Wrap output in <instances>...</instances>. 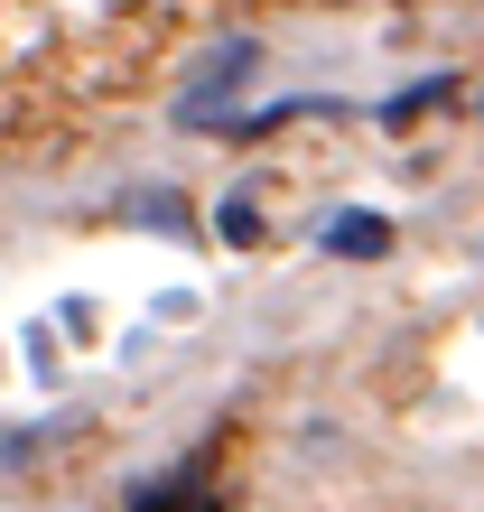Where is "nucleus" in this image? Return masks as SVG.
Segmentation results:
<instances>
[{
	"label": "nucleus",
	"instance_id": "obj_1",
	"mask_svg": "<svg viewBox=\"0 0 484 512\" xmlns=\"http://www.w3.org/2000/svg\"><path fill=\"white\" fill-rule=\"evenodd\" d=\"M261 66V38H224V47H205V66L187 75V94H177V122L205 131V122H224V103L242 94V75Z\"/></svg>",
	"mask_w": 484,
	"mask_h": 512
},
{
	"label": "nucleus",
	"instance_id": "obj_2",
	"mask_svg": "<svg viewBox=\"0 0 484 512\" xmlns=\"http://www.w3.org/2000/svg\"><path fill=\"white\" fill-rule=\"evenodd\" d=\"M326 252L373 261V252H391V224H382V215H336V224H326Z\"/></svg>",
	"mask_w": 484,
	"mask_h": 512
},
{
	"label": "nucleus",
	"instance_id": "obj_3",
	"mask_svg": "<svg viewBox=\"0 0 484 512\" xmlns=\"http://www.w3.org/2000/svg\"><path fill=\"white\" fill-rule=\"evenodd\" d=\"M447 94H457V75H429V84H419V94H401V103H382V122H391V131H410V112H438Z\"/></svg>",
	"mask_w": 484,
	"mask_h": 512
},
{
	"label": "nucleus",
	"instance_id": "obj_4",
	"mask_svg": "<svg viewBox=\"0 0 484 512\" xmlns=\"http://www.w3.org/2000/svg\"><path fill=\"white\" fill-rule=\"evenodd\" d=\"M121 215H140L149 233H187V205L177 196H121Z\"/></svg>",
	"mask_w": 484,
	"mask_h": 512
},
{
	"label": "nucleus",
	"instance_id": "obj_5",
	"mask_svg": "<svg viewBox=\"0 0 484 512\" xmlns=\"http://www.w3.org/2000/svg\"><path fill=\"white\" fill-rule=\"evenodd\" d=\"M224 243H233V252H252V243H261V224H252V196H233V205H224Z\"/></svg>",
	"mask_w": 484,
	"mask_h": 512
},
{
	"label": "nucleus",
	"instance_id": "obj_6",
	"mask_svg": "<svg viewBox=\"0 0 484 512\" xmlns=\"http://www.w3.org/2000/svg\"><path fill=\"white\" fill-rule=\"evenodd\" d=\"M47 429H0V466H19V457H38Z\"/></svg>",
	"mask_w": 484,
	"mask_h": 512
}]
</instances>
